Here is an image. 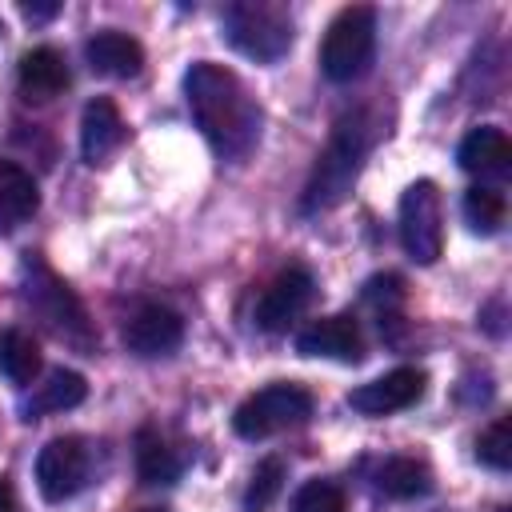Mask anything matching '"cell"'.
<instances>
[{
	"mask_svg": "<svg viewBox=\"0 0 512 512\" xmlns=\"http://www.w3.org/2000/svg\"><path fill=\"white\" fill-rule=\"evenodd\" d=\"M16 80H20L24 100L44 104V100H52V96H60V92L68 88V64H64V56H60L56 48L40 44V48H28V52L20 56Z\"/></svg>",
	"mask_w": 512,
	"mask_h": 512,
	"instance_id": "16",
	"label": "cell"
},
{
	"mask_svg": "<svg viewBox=\"0 0 512 512\" xmlns=\"http://www.w3.org/2000/svg\"><path fill=\"white\" fill-rule=\"evenodd\" d=\"M180 344H184V320L164 304H144L124 320V348L132 356L156 360V356H172Z\"/></svg>",
	"mask_w": 512,
	"mask_h": 512,
	"instance_id": "11",
	"label": "cell"
},
{
	"mask_svg": "<svg viewBox=\"0 0 512 512\" xmlns=\"http://www.w3.org/2000/svg\"><path fill=\"white\" fill-rule=\"evenodd\" d=\"M20 292H24L28 308H32L60 340L76 344L80 352H88V348L96 344L80 296H76L40 256H24V264H20Z\"/></svg>",
	"mask_w": 512,
	"mask_h": 512,
	"instance_id": "3",
	"label": "cell"
},
{
	"mask_svg": "<svg viewBox=\"0 0 512 512\" xmlns=\"http://www.w3.org/2000/svg\"><path fill=\"white\" fill-rule=\"evenodd\" d=\"M20 12H24V20L40 24V20H52V16L60 12V4H56V0H44V4H20Z\"/></svg>",
	"mask_w": 512,
	"mask_h": 512,
	"instance_id": "26",
	"label": "cell"
},
{
	"mask_svg": "<svg viewBox=\"0 0 512 512\" xmlns=\"http://www.w3.org/2000/svg\"><path fill=\"white\" fill-rule=\"evenodd\" d=\"M312 416V392L304 384H268L260 392H252L248 400H240V408L232 412V428L244 440H268L284 428H296Z\"/></svg>",
	"mask_w": 512,
	"mask_h": 512,
	"instance_id": "6",
	"label": "cell"
},
{
	"mask_svg": "<svg viewBox=\"0 0 512 512\" xmlns=\"http://www.w3.org/2000/svg\"><path fill=\"white\" fill-rule=\"evenodd\" d=\"M40 208V188L28 168L16 160H0V228H16L32 220Z\"/></svg>",
	"mask_w": 512,
	"mask_h": 512,
	"instance_id": "18",
	"label": "cell"
},
{
	"mask_svg": "<svg viewBox=\"0 0 512 512\" xmlns=\"http://www.w3.org/2000/svg\"><path fill=\"white\" fill-rule=\"evenodd\" d=\"M292 512H348V500L332 480H308L300 484Z\"/></svg>",
	"mask_w": 512,
	"mask_h": 512,
	"instance_id": "25",
	"label": "cell"
},
{
	"mask_svg": "<svg viewBox=\"0 0 512 512\" xmlns=\"http://www.w3.org/2000/svg\"><path fill=\"white\" fill-rule=\"evenodd\" d=\"M372 484L388 500H416V496L432 492V468L416 456H388V460L376 464Z\"/></svg>",
	"mask_w": 512,
	"mask_h": 512,
	"instance_id": "17",
	"label": "cell"
},
{
	"mask_svg": "<svg viewBox=\"0 0 512 512\" xmlns=\"http://www.w3.org/2000/svg\"><path fill=\"white\" fill-rule=\"evenodd\" d=\"M400 244L416 264H436L444 252V212L432 180H416L400 196Z\"/></svg>",
	"mask_w": 512,
	"mask_h": 512,
	"instance_id": "7",
	"label": "cell"
},
{
	"mask_svg": "<svg viewBox=\"0 0 512 512\" xmlns=\"http://www.w3.org/2000/svg\"><path fill=\"white\" fill-rule=\"evenodd\" d=\"M460 208H464L468 228H472V232H484V236L500 232V224H504V216H508V200H504V192L492 188V184H472V188L464 192Z\"/></svg>",
	"mask_w": 512,
	"mask_h": 512,
	"instance_id": "22",
	"label": "cell"
},
{
	"mask_svg": "<svg viewBox=\"0 0 512 512\" xmlns=\"http://www.w3.org/2000/svg\"><path fill=\"white\" fill-rule=\"evenodd\" d=\"M84 396H88L84 376L72 372V368H56V372H48L44 384H36L32 400L24 404V420H36V416H48V412H68V408L84 404Z\"/></svg>",
	"mask_w": 512,
	"mask_h": 512,
	"instance_id": "19",
	"label": "cell"
},
{
	"mask_svg": "<svg viewBox=\"0 0 512 512\" xmlns=\"http://www.w3.org/2000/svg\"><path fill=\"white\" fill-rule=\"evenodd\" d=\"M224 36L248 60L272 64L292 48V16L268 0H240L224 8Z\"/></svg>",
	"mask_w": 512,
	"mask_h": 512,
	"instance_id": "5",
	"label": "cell"
},
{
	"mask_svg": "<svg viewBox=\"0 0 512 512\" xmlns=\"http://www.w3.org/2000/svg\"><path fill=\"white\" fill-rule=\"evenodd\" d=\"M312 296H316L312 272H308L304 264H288V268L276 272V276L268 280V288L260 292L252 320H256V328H264V332H284V328L312 304Z\"/></svg>",
	"mask_w": 512,
	"mask_h": 512,
	"instance_id": "9",
	"label": "cell"
},
{
	"mask_svg": "<svg viewBox=\"0 0 512 512\" xmlns=\"http://www.w3.org/2000/svg\"><path fill=\"white\" fill-rule=\"evenodd\" d=\"M124 140V116L108 96H96L84 104L80 116V156L88 164H100L108 152H116Z\"/></svg>",
	"mask_w": 512,
	"mask_h": 512,
	"instance_id": "14",
	"label": "cell"
},
{
	"mask_svg": "<svg viewBox=\"0 0 512 512\" xmlns=\"http://www.w3.org/2000/svg\"><path fill=\"white\" fill-rule=\"evenodd\" d=\"M188 112L220 160H244L260 140V108L240 84V76L224 64L196 60L184 72Z\"/></svg>",
	"mask_w": 512,
	"mask_h": 512,
	"instance_id": "1",
	"label": "cell"
},
{
	"mask_svg": "<svg viewBox=\"0 0 512 512\" xmlns=\"http://www.w3.org/2000/svg\"><path fill=\"white\" fill-rule=\"evenodd\" d=\"M372 56H376V12L368 4L340 8L320 40V72L332 84H352L368 72Z\"/></svg>",
	"mask_w": 512,
	"mask_h": 512,
	"instance_id": "4",
	"label": "cell"
},
{
	"mask_svg": "<svg viewBox=\"0 0 512 512\" xmlns=\"http://www.w3.org/2000/svg\"><path fill=\"white\" fill-rule=\"evenodd\" d=\"M0 376H8L12 384H32L40 376V344L28 332L20 328L0 332Z\"/></svg>",
	"mask_w": 512,
	"mask_h": 512,
	"instance_id": "21",
	"label": "cell"
},
{
	"mask_svg": "<svg viewBox=\"0 0 512 512\" xmlns=\"http://www.w3.org/2000/svg\"><path fill=\"white\" fill-rule=\"evenodd\" d=\"M476 460L492 472H508L512 468V424L500 416L492 420L480 436H476Z\"/></svg>",
	"mask_w": 512,
	"mask_h": 512,
	"instance_id": "23",
	"label": "cell"
},
{
	"mask_svg": "<svg viewBox=\"0 0 512 512\" xmlns=\"http://www.w3.org/2000/svg\"><path fill=\"white\" fill-rule=\"evenodd\" d=\"M88 480V448L76 436H56L36 456V488L48 504L72 500Z\"/></svg>",
	"mask_w": 512,
	"mask_h": 512,
	"instance_id": "8",
	"label": "cell"
},
{
	"mask_svg": "<svg viewBox=\"0 0 512 512\" xmlns=\"http://www.w3.org/2000/svg\"><path fill=\"white\" fill-rule=\"evenodd\" d=\"M144 512H164V508H144Z\"/></svg>",
	"mask_w": 512,
	"mask_h": 512,
	"instance_id": "28",
	"label": "cell"
},
{
	"mask_svg": "<svg viewBox=\"0 0 512 512\" xmlns=\"http://www.w3.org/2000/svg\"><path fill=\"white\" fill-rule=\"evenodd\" d=\"M84 56L92 64V72L112 76V80H132L144 68V48L136 36L120 32V28H100L96 36H88Z\"/></svg>",
	"mask_w": 512,
	"mask_h": 512,
	"instance_id": "13",
	"label": "cell"
},
{
	"mask_svg": "<svg viewBox=\"0 0 512 512\" xmlns=\"http://www.w3.org/2000/svg\"><path fill=\"white\" fill-rule=\"evenodd\" d=\"M280 488H284V460L268 456V460H260L252 468V480L244 488V504L248 508H264V504H272L280 496Z\"/></svg>",
	"mask_w": 512,
	"mask_h": 512,
	"instance_id": "24",
	"label": "cell"
},
{
	"mask_svg": "<svg viewBox=\"0 0 512 512\" xmlns=\"http://www.w3.org/2000/svg\"><path fill=\"white\" fill-rule=\"evenodd\" d=\"M372 144H376V120L364 108L340 116L332 136H328V144H324V152L312 164V176H308L304 196H300V212L316 216V212L336 208L352 192V184H356Z\"/></svg>",
	"mask_w": 512,
	"mask_h": 512,
	"instance_id": "2",
	"label": "cell"
},
{
	"mask_svg": "<svg viewBox=\"0 0 512 512\" xmlns=\"http://www.w3.org/2000/svg\"><path fill=\"white\" fill-rule=\"evenodd\" d=\"M424 384H428V376L420 368H392V372L352 388L348 408H356L360 416H392V412L412 408L424 396Z\"/></svg>",
	"mask_w": 512,
	"mask_h": 512,
	"instance_id": "10",
	"label": "cell"
},
{
	"mask_svg": "<svg viewBox=\"0 0 512 512\" xmlns=\"http://www.w3.org/2000/svg\"><path fill=\"white\" fill-rule=\"evenodd\" d=\"M456 160H460L464 172H472V176H480V180H484V176H504L508 164H512L508 132L496 128V124H480V128H472V132L460 140Z\"/></svg>",
	"mask_w": 512,
	"mask_h": 512,
	"instance_id": "15",
	"label": "cell"
},
{
	"mask_svg": "<svg viewBox=\"0 0 512 512\" xmlns=\"http://www.w3.org/2000/svg\"><path fill=\"white\" fill-rule=\"evenodd\" d=\"M296 352L300 356H324V360L356 364L364 356V336H360L356 316L332 312V316H320V320L304 324L296 332Z\"/></svg>",
	"mask_w": 512,
	"mask_h": 512,
	"instance_id": "12",
	"label": "cell"
},
{
	"mask_svg": "<svg viewBox=\"0 0 512 512\" xmlns=\"http://www.w3.org/2000/svg\"><path fill=\"white\" fill-rule=\"evenodd\" d=\"M0 512H16V492L8 476H0Z\"/></svg>",
	"mask_w": 512,
	"mask_h": 512,
	"instance_id": "27",
	"label": "cell"
},
{
	"mask_svg": "<svg viewBox=\"0 0 512 512\" xmlns=\"http://www.w3.org/2000/svg\"><path fill=\"white\" fill-rule=\"evenodd\" d=\"M136 476L140 484H172L180 476V460L156 428L136 432Z\"/></svg>",
	"mask_w": 512,
	"mask_h": 512,
	"instance_id": "20",
	"label": "cell"
}]
</instances>
